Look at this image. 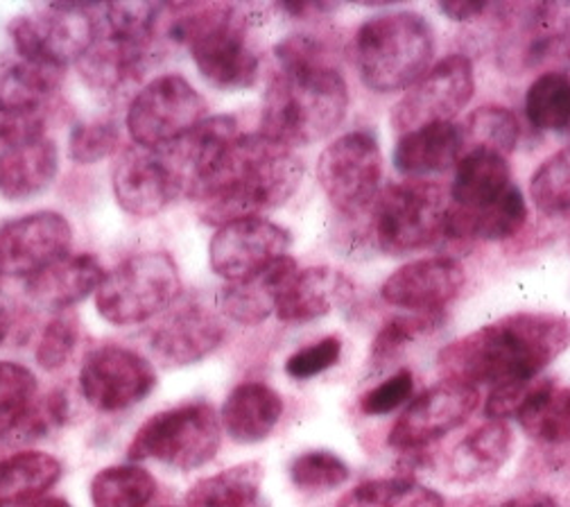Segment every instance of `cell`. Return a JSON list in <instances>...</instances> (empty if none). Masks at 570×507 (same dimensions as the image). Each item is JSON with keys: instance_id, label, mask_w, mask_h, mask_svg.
Wrapping results in <instances>:
<instances>
[{"instance_id": "obj_1", "label": "cell", "mask_w": 570, "mask_h": 507, "mask_svg": "<svg viewBox=\"0 0 570 507\" xmlns=\"http://www.w3.org/2000/svg\"><path fill=\"white\" fill-rule=\"evenodd\" d=\"M302 177L304 164L291 148L261 131L238 134L193 179L186 195L197 204L202 221L220 230L283 206Z\"/></svg>"}, {"instance_id": "obj_2", "label": "cell", "mask_w": 570, "mask_h": 507, "mask_svg": "<svg viewBox=\"0 0 570 507\" xmlns=\"http://www.w3.org/2000/svg\"><path fill=\"white\" fill-rule=\"evenodd\" d=\"M568 349V315L521 311L446 344L438 355V368L446 381L498 388L539 379Z\"/></svg>"}, {"instance_id": "obj_3", "label": "cell", "mask_w": 570, "mask_h": 507, "mask_svg": "<svg viewBox=\"0 0 570 507\" xmlns=\"http://www.w3.org/2000/svg\"><path fill=\"white\" fill-rule=\"evenodd\" d=\"M346 109V82L320 41L291 37L276 46V70L263 100L261 134L291 150L306 148L333 134Z\"/></svg>"}, {"instance_id": "obj_4", "label": "cell", "mask_w": 570, "mask_h": 507, "mask_svg": "<svg viewBox=\"0 0 570 507\" xmlns=\"http://www.w3.org/2000/svg\"><path fill=\"white\" fill-rule=\"evenodd\" d=\"M166 12V6H164ZM166 35L190 52L199 76L216 89L243 91L261 76V52L252 37L256 17L243 6H170Z\"/></svg>"}, {"instance_id": "obj_5", "label": "cell", "mask_w": 570, "mask_h": 507, "mask_svg": "<svg viewBox=\"0 0 570 507\" xmlns=\"http://www.w3.org/2000/svg\"><path fill=\"white\" fill-rule=\"evenodd\" d=\"M164 6L116 3L100 8L91 48L80 59V76L102 94H122L146 76L159 39Z\"/></svg>"}, {"instance_id": "obj_6", "label": "cell", "mask_w": 570, "mask_h": 507, "mask_svg": "<svg viewBox=\"0 0 570 507\" xmlns=\"http://www.w3.org/2000/svg\"><path fill=\"white\" fill-rule=\"evenodd\" d=\"M435 32L416 12L372 17L353 39V59L363 82L376 94L410 89L431 66Z\"/></svg>"}, {"instance_id": "obj_7", "label": "cell", "mask_w": 570, "mask_h": 507, "mask_svg": "<svg viewBox=\"0 0 570 507\" xmlns=\"http://www.w3.org/2000/svg\"><path fill=\"white\" fill-rule=\"evenodd\" d=\"M449 211V195L435 182L392 184L365 211L370 215L367 238L387 256L412 254L446 238Z\"/></svg>"}, {"instance_id": "obj_8", "label": "cell", "mask_w": 570, "mask_h": 507, "mask_svg": "<svg viewBox=\"0 0 570 507\" xmlns=\"http://www.w3.org/2000/svg\"><path fill=\"white\" fill-rule=\"evenodd\" d=\"M181 295L177 263L166 252H146L105 274L96 293L102 320L116 326L142 324L166 313Z\"/></svg>"}, {"instance_id": "obj_9", "label": "cell", "mask_w": 570, "mask_h": 507, "mask_svg": "<svg viewBox=\"0 0 570 507\" xmlns=\"http://www.w3.org/2000/svg\"><path fill=\"white\" fill-rule=\"evenodd\" d=\"M223 421L208 403H184L142 423L127 449L131 460H153L179 471H193L216 458Z\"/></svg>"}, {"instance_id": "obj_10", "label": "cell", "mask_w": 570, "mask_h": 507, "mask_svg": "<svg viewBox=\"0 0 570 507\" xmlns=\"http://www.w3.org/2000/svg\"><path fill=\"white\" fill-rule=\"evenodd\" d=\"M381 179L383 155L372 131L342 134L320 155L317 182L328 202L346 217H358L372 206Z\"/></svg>"}, {"instance_id": "obj_11", "label": "cell", "mask_w": 570, "mask_h": 507, "mask_svg": "<svg viewBox=\"0 0 570 507\" xmlns=\"http://www.w3.org/2000/svg\"><path fill=\"white\" fill-rule=\"evenodd\" d=\"M98 17L89 8L48 6L19 14L10 23V39L23 61L66 70L91 48Z\"/></svg>"}, {"instance_id": "obj_12", "label": "cell", "mask_w": 570, "mask_h": 507, "mask_svg": "<svg viewBox=\"0 0 570 507\" xmlns=\"http://www.w3.org/2000/svg\"><path fill=\"white\" fill-rule=\"evenodd\" d=\"M206 118V103L181 76H161L142 87L127 109V131L142 148L166 145L190 134Z\"/></svg>"}, {"instance_id": "obj_13", "label": "cell", "mask_w": 570, "mask_h": 507, "mask_svg": "<svg viewBox=\"0 0 570 507\" xmlns=\"http://www.w3.org/2000/svg\"><path fill=\"white\" fill-rule=\"evenodd\" d=\"M114 195L122 211L136 217H153L186 193V173L170 145L166 148H125L111 173Z\"/></svg>"}, {"instance_id": "obj_14", "label": "cell", "mask_w": 570, "mask_h": 507, "mask_svg": "<svg viewBox=\"0 0 570 507\" xmlns=\"http://www.w3.org/2000/svg\"><path fill=\"white\" fill-rule=\"evenodd\" d=\"M473 91L475 72L471 59L464 55L444 57L428 68L396 103L392 125L396 131L407 134L425 125L451 123L471 103Z\"/></svg>"}, {"instance_id": "obj_15", "label": "cell", "mask_w": 570, "mask_h": 507, "mask_svg": "<svg viewBox=\"0 0 570 507\" xmlns=\"http://www.w3.org/2000/svg\"><path fill=\"white\" fill-rule=\"evenodd\" d=\"M478 406V388L442 381L407 403L390 432L387 445L403 454L421 451L462 426Z\"/></svg>"}, {"instance_id": "obj_16", "label": "cell", "mask_w": 570, "mask_h": 507, "mask_svg": "<svg viewBox=\"0 0 570 507\" xmlns=\"http://www.w3.org/2000/svg\"><path fill=\"white\" fill-rule=\"evenodd\" d=\"M157 386L150 362L131 349L107 344L91 351L80 372L85 399L102 412L140 403Z\"/></svg>"}, {"instance_id": "obj_17", "label": "cell", "mask_w": 570, "mask_h": 507, "mask_svg": "<svg viewBox=\"0 0 570 507\" xmlns=\"http://www.w3.org/2000/svg\"><path fill=\"white\" fill-rule=\"evenodd\" d=\"M291 243L288 230L265 217H254L220 227L210 241L208 259L213 272L227 279V283H236L288 256Z\"/></svg>"}, {"instance_id": "obj_18", "label": "cell", "mask_w": 570, "mask_h": 507, "mask_svg": "<svg viewBox=\"0 0 570 507\" xmlns=\"http://www.w3.org/2000/svg\"><path fill=\"white\" fill-rule=\"evenodd\" d=\"M73 230L59 213L41 211L19 217L0 230V272L32 279L70 254Z\"/></svg>"}, {"instance_id": "obj_19", "label": "cell", "mask_w": 570, "mask_h": 507, "mask_svg": "<svg viewBox=\"0 0 570 507\" xmlns=\"http://www.w3.org/2000/svg\"><path fill=\"white\" fill-rule=\"evenodd\" d=\"M225 340L220 315L197 300L175 302L150 335L155 358L168 368H186L216 351Z\"/></svg>"}, {"instance_id": "obj_20", "label": "cell", "mask_w": 570, "mask_h": 507, "mask_svg": "<svg viewBox=\"0 0 570 507\" xmlns=\"http://www.w3.org/2000/svg\"><path fill=\"white\" fill-rule=\"evenodd\" d=\"M464 283V267L455 259H419L385 279L381 298L387 304L412 313H440L460 298Z\"/></svg>"}, {"instance_id": "obj_21", "label": "cell", "mask_w": 570, "mask_h": 507, "mask_svg": "<svg viewBox=\"0 0 570 507\" xmlns=\"http://www.w3.org/2000/svg\"><path fill=\"white\" fill-rule=\"evenodd\" d=\"M505 21L512 30L505 57L514 68L528 70L563 52L570 41V3L508 6Z\"/></svg>"}, {"instance_id": "obj_22", "label": "cell", "mask_w": 570, "mask_h": 507, "mask_svg": "<svg viewBox=\"0 0 570 507\" xmlns=\"http://www.w3.org/2000/svg\"><path fill=\"white\" fill-rule=\"evenodd\" d=\"M105 281L102 265L91 254H66L50 267L26 281V290L35 304L48 311H70L98 293Z\"/></svg>"}, {"instance_id": "obj_23", "label": "cell", "mask_w": 570, "mask_h": 507, "mask_svg": "<svg viewBox=\"0 0 570 507\" xmlns=\"http://www.w3.org/2000/svg\"><path fill=\"white\" fill-rule=\"evenodd\" d=\"M464 155L462 125L435 123L403 134L394 148V168L410 177L421 179L428 175H440L458 166Z\"/></svg>"}, {"instance_id": "obj_24", "label": "cell", "mask_w": 570, "mask_h": 507, "mask_svg": "<svg viewBox=\"0 0 570 507\" xmlns=\"http://www.w3.org/2000/svg\"><path fill=\"white\" fill-rule=\"evenodd\" d=\"M353 293L351 281L333 267H308L281 290L276 302V318L288 324L313 322L328 315L335 306L344 304Z\"/></svg>"}, {"instance_id": "obj_25", "label": "cell", "mask_w": 570, "mask_h": 507, "mask_svg": "<svg viewBox=\"0 0 570 507\" xmlns=\"http://www.w3.org/2000/svg\"><path fill=\"white\" fill-rule=\"evenodd\" d=\"M528 223V204L523 193L512 186L505 195L478 208L451 204L446 221V238L458 243L473 241H508L514 238Z\"/></svg>"}, {"instance_id": "obj_26", "label": "cell", "mask_w": 570, "mask_h": 507, "mask_svg": "<svg viewBox=\"0 0 570 507\" xmlns=\"http://www.w3.org/2000/svg\"><path fill=\"white\" fill-rule=\"evenodd\" d=\"M297 270L299 267L293 256H283L245 281L227 283L218 298L220 311L238 324H261L276 311L281 290L288 285Z\"/></svg>"}, {"instance_id": "obj_27", "label": "cell", "mask_w": 570, "mask_h": 507, "mask_svg": "<svg viewBox=\"0 0 570 507\" xmlns=\"http://www.w3.org/2000/svg\"><path fill=\"white\" fill-rule=\"evenodd\" d=\"M59 150L52 138H35L0 150V197L10 202L43 193L57 177Z\"/></svg>"}, {"instance_id": "obj_28", "label": "cell", "mask_w": 570, "mask_h": 507, "mask_svg": "<svg viewBox=\"0 0 570 507\" xmlns=\"http://www.w3.org/2000/svg\"><path fill=\"white\" fill-rule=\"evenodd\" d=\"M514 451V430L508 421L489 419L469 432L451 454V476L458 482H478L501 471Z\"/></svg>"}, {"instance_id": "obj_29", "label": "cell", "mask_w": 570, "mask_h": 507, "mask_svg": "<svg viewBox=\"0 0 570 507\" xmlns=\"http://www.w3.org/2000/svg\"><path fill=\"white\" fill-rule=\"evenodd\" d=\"M283 415L281 397L263 383H243L223 406V428L238 445H256L276 428Z\"/></svg>"}, {"instance_id": "obj_30", "label": "cell", "mask_w": 570, "mask_h": 507, "mask_svg": "<svg viewBox=\"0 0 570 507\" xmlns=\"http://www.w3.org/2000/svg\"><path fill=\"white\" fill-rule=\"evenodd\" d=\"M512 186L514 184L508 157L489 150H469L455 166L451 204L478 208L505 195Z\"/></svg>"}, {"instance_id": "obj_31", "label": "cell", "mask_w": 570, "mask_h": 507, "mask_svg": "<svg viewBox=\"0 0 570 507\" xmlns=\"http://www.w3.org/2000/svg\"><path fill=\"white\" fill-rule=\"evenodd\" d=\"M63 70L19 61L0 78V114L37 118L43 116L48 103L57 94Z\"/></svg>"}, {"instance_id": "obj_32", "label": "cell", "mask_w": 570, "mask_h": 507, "mask_svg": "<svg viewBox=\"0 0 570 507\" xmlns=\"http://www.w3.org/2000/svg\"><path fill=\"white\" fill-rule=\"evenodd\" d=\"M61 465L48 454L23 451L0 460V507H26L55 487Z\"/></svg>"}, {"instance_id": "obj_33", "label": "cell", "mask_w": 570, "mask_h": 507, "mask_svg": "<svg viewBox=\"0 0 570 507\" xmlns=\"http://www.w3.org/2000/svg\"><path fill=\"white\" fill-rule=\"evenodd\" d=\"M261 482L263 467L245 462L195 482L186 494V507H263Z\"/></svg>"}, {"instance_id": "obj_34", "label": "cell", "mask_w": 570, "mask_h": 507, "mask_svg": "<svg viewBox=\"0 0 570 507\" xmlns=\"http://www.w3.org/2000/svg\"><path fill=\"white\" fill-rule=\"evenodd\" d=\"M525 435L548 447L570 445V388L543 379L541 388L517 417Z\"/></svg>"}, {"instance_id": "obj_35", "label": "cell", "mask_w": 570, "mask_h": 507, "mask_svg": "<svg viewBox=\"0 0 570 507\" xmlns=\"http://www.w3.org/2000/svg\"><path fill=\"white\" fill-rule=\"evenodd\" d=\"M337 507H444V496L414 478L394 476L353 487Z\"/></svg>"}, {"instance_id": "obj_36", "label": "cell", "mask_w": 570, "mask_h": 507, "mask_svg": "<svg viewBox=\"0 0 570 507\" xmlns=\"http://www.w3.org/2000/svg\"><path fill=\"white\" fill-rule=\"evenodd\" d=\"M525 114L539 131L563 134L570 129V76L548 70L530 85Z\"/></svg>"}, {"instance_id": "obj_37", "label": "cell", "mask_w": 570, "mask_h": 507, "mask_svg": "<svg viewBox=\"0 0 570 507\" xmlns=\"http://www.w3.org/2000/svg\"><path fill=\"white\" fill-rule=\"evenodd\" d=\"M157 494V480L136 465L107 467L91 482L96 507H146Z\"/></svg>"}, {"instance_id": "obj_38", "label": "cell", "mask_w": 570, "mask_h": 507, "mask_svg": "<svg viewBox=\"0 0 570 507\" xmlns=\"http://www.w3.org/2000/svg\"><path fill=\"white\" fill-rule=\"evenodd\" d=\"M464 153L489 150L495 155L510 157L521 136L517 116L505 107H480L462 123Z\"/></svg>"}, {"instance_id": "obj_39", "label": "cell", "mask_w": 570, "mask_h": 507, "mask_svg": "<svg viewBox=\"0 0 570 507\" xmlns=\"http://www.w3.org/2000/svg\"><path fill=\"white\" fill-rule=\"evenodd\" d=\"M37 399L35 374L19 362L0 360V440H12Z\"/></svg>"}, {"instance_id": "obj_40", "label": "cell", "mask_w": 570, "mask_h": 507, "mask_svg": "<svg viewBox=\"0 0 570 507\" xmlns=\"http://www.w3.org/2000/svg\"><path fill=\"white\" fill-rule=\"evenodd\" d=\"M530 195L537 211L548 217L570 213V145L539 166L530 182Z\"/></svg>"}, {"instance_id": "obj_41", "label": "cell", "mask_w": 570, "mask_h": 507, "mask_svg": "<svg viewBox=\"0 0 570 507\" xmlns=\"http://www.w3.org/2000/svg\"><path fill=\"white\" fill-rule=\"evenodd\" d=\"M440 324H442L440 313H412L405 318L390 320L379 331L372 344V362L376 368L390 365L392 360H396L407 349V344H412L425 333L435 331Z\"/></svg>"}, {"instance_id": "obj_42", "label": "cell", "mask_w": 570, "mask_h": 507, "mask_svg": "<svg viewBox=\"0 0 570 507\" xmlns=\"http://www.w3.org/2000/svg\"><path fill=\"white\" fill-rule=\"evenodd\" d=\"M80 340V320L73 311H59L43 329L37 344V362L43 370H59L73 355Z\"/></svg>"}, {"instance_id": "obj_43", "label": "cell", "mask_w": 570, "mask_h": 507, "mask_svg": "<svg viewBox=\"0 0 570 507\" xmlns=\"http://www.w3.org/2000/svg\"><path fill=\"white\" fill-rule=\"evenodd\" d=\"M120 131L111 120H91L73 127L68 136V157L76 164L91 166L118 153Z\"/></svg>"}, {"instance_id": "obj_44", "label": "cell", "mask_w": 570, "mask_h": 507, "mask_svg": "<svg viewBox=\"0 0 570 507\" xmlns=\"http://www.w3.org/2000/svg\"><path fill=\"white\" fill-rule=\"evenodd\" d=\"M348 467L331 451H308L293 460L291 478L306 491H331L348 480Z\"/></svg>"}, {"instance_id": "obj_45", "label": "cell", "mask_w": 570, "mask_h": 507, "mask_svg": "<svg viewBox=\"0 0 570 507\" xmlns=\"http://www.w3.org/2000/svg\"><path fill=\"white\" fill-rule=\"evenodd\" d=\"M340 355H342V340L337 335H328L293 353L288 362H285V372L297 381H306L337 365Z\"/></svg>"}, {"instance_id": "obj_46", "label": "cell", "mask_w": 570, "mask_h": 507, "mask_svg": "<svg viewBox=\"0 0 570 507\" xmlns=\"http://www.w3.org/2000/svg\"><path fill=\"white\" fill-rule=\"evenodd\" d=\"M414 392V379L410 370H399L396 374H392L387 381L379 383L374 390H370L363 401L361 408L365 415H374V417H383L394 412L396 408H401L403 403H407V399Z\"/></svg>"}, {"instance_id": "obj_47", "label": "cell", "mask_w": 570, "mask_h": 507, "mask_svg": "<svg viewBox=\"0 0 570 507\" xmlns=\"http://www.w3.org/2000/svg\"><path fill=\"white\" fill-rule=\"evenodd\" d=\"M543 379H532V381L491 388L489 399L484 403V415L489 419H501V421H508L510 417H519L525 410V406L532 401Z\"/></svg>"}, {"instance_id": "obj_48", "label": "cell", "mask_w": 570, "mask_h": 507, "mask_svg": "<svg viewBox=\"0 0 570 507\" xmlns=\"http://www.w3.org/2000/svg\"><path fill=\"white\" fill-rule=\"evenodd\" d=\"M493 6L489 3H478V0H453V3H442L440 10L453 19V21H475L484 17Z\"/></svg>"}, {"instance_id": "obj_49", "label": "cell", "mask_w": 570, "mask_h": 507, "mask_svg": "<svg viewBox=\"0 0 570 507\" xmlns=\"http://www.w3.org/2000/svg\"><path fill=\"white\" fill-rule=\"evenodd\" d=\"M493 507H557L554 498L543 494V491H528L521 496H514L501 505H493Z\"/></svg>"}, {"instance_id": "obj_50", "label": "cell", "mask_w": 570, "mask_h": 507, "mask_svg": "<svg viewBox=\"0 0 570 507\" xmlns=\"http://www.w3.org/2000/svg\"><path fill=\"white\" fill-rule=\"evenodd\" d=\"M10 329H12V313H10L8 304L0 300V344H3L6 338L10 335Z\"/></svg>"}, {"instance_id": "obj_51", "label": "cell", "mask_w": 570, "mask_h": 507, "mask_svg": "<svg viewBox=\"0 0 570 507\" xmlns=\"http://www.w3.org/2000/svg\"><path fill=\"white\" fill-rule=\"evenodd\" d=\"M554 467L563 474L570 476V445L568 447H557V456H554Z\"/></svg>"}, {"instance_id": "obj_52", "label": "cell", "mask_w": 570, "mask_h": 507, "mask_svg": "<svg viewBox=\"0 0 570 507\" xmlns=\"http://www.w3.org/2000/svg\"><path fill=\"white\" fill-rule=\"evenodd\" d=\"M26 507H70V503H68V500H63V498L43 496V498L35 500V503H30V505H26Z\"/></svg>"}, {"instance_id": "obj_53", "label": "cell", "mask_w": 570, "mask_h": 507, "mask_svg": "<svg viewBox=\"0 0 570 507\" xmlns=\"http://www.w3.org/2000/svg\"><path fill=\"white\" fill-rule=\"evenodd\" d=\"M0 279H3V272H0Z\"/></svg>"}]
</instances>
